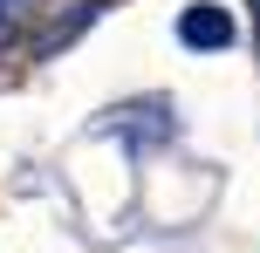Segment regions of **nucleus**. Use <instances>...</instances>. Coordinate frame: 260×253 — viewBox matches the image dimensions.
Wrapping results in <instances>:
<instances>
[{
	"label": "nucleus",
	"mask_w": 260,
	"mask_h": 253,
	"mask_svg": "<svg viewBox=\"0 0 260 253\" xmlns=\"http://www.w3.org/2000/svg\"><path fill=\"white\" fill-rule=\"evenodd\" d=\"M178 41L185 48H226L233 41V14L226 7H185L178 14Z\"/></svg>",
	"instance_id": "f257e3e1"
},
{
	"label": "nucleus",
	"mask_w": 260,
	"mask_h": 253,
	"mask_svg": "<svg viewBox=\"0 0 260 253\" xmlns=\"http://www.w3.org/2000/svg\"><path fill=\"white\" fill-rule=\"evenodd\" d=\"M110 130H130L137 144H165V137H171V117H165V103H123L117 117H110Z\"/></svg>",
	"instance_id": "f03ea898"
},
{
	"label": "nucleus",
	"mask_w": 260,
	"mask_h": 253,
	"mask_svg": "<svg viewBox=\"0 0 260 253\" xmlns=\"http://www.w3.org/2000/svg\"><path fill=\"white\" fill-rule=\"evenodd\" d=\"M96 7H103V0H82V7H76V14H69V21H62V27H55V34H48V41H41V55H55V48H69V41H76V34H82V27H89V21H96Z\"/></svg>",
	"instance_id": "7ed1b4c3"
},
{
	"label": "nucleus",
	"mask_w": 260,
	"mask_h": 253,
	"mask_svg": "<svg viewBox=\"0 0 260 253\" xmlns=\"http://www.w3.org/2000/svg\"><path fill=\"white\" fill-rule=\"evenodd\" d=\"M35 14V0H0V41H14L21 34V21Z\"/></svg>",
	"instance_id": "20e7f679"
},
{
	"label": "nucleus",
	"mask_w": 260,
	"mask_h": 253,
	"mask_svg": "<svg viewBox=\"0 0 260 253\" xmlns=\"http://www.w3.org/2000/svg\"><path fill=\"white\" fill-rule=\"evenodd\" d=\"M253 27H260V0H253Z\"/></svg>",
	"instance_id": "39448f33"
}]
</instances>
